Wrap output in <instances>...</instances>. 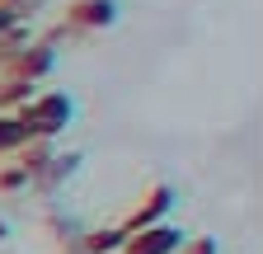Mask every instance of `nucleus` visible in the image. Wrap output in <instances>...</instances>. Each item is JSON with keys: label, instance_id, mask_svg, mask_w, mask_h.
<instances>
[{"label": "nucleus", "instance_id": "obj_9", "mask_svg": "<svg viewBox=\"0 0 263 254\" xmlns=\"http://www.w3.org/2000/svg\"><path fill=\"white\" fill-rule=\"evenodd\" d=\"M24 146V132H19V118L14 113H0V155H10Z\"/></svg>", "mask_w": 263, "mask_h": 254}, {"label": "nucleus", "instance_id": "obj_11", "mask_svg": "<svg viewBox=\"0 0 263 254\" xmlns=\"http://www.w3.org/2000/svg\"><path fill=\"white\" fill-rule=\"evenodd\" d=\"M174 254H216V240H207V235H197V240H183Z\"/></svg>", "mask_w": 263, "mask_h": 254}, {"label": "nucleus", "instance_id": "obj_4", "mask_svg": "<svg viewBox=\"0 0 263 254\" xmlns=\"http://www.w3.org/2000/svg\"><path fill=\"white\" fill-rule=\"evenodd\" d=\"M174 207V188L170 184H151L146 193L137 198V207L127 212V221H122V231L132 235V231H141V226H155V221H164V212Z\"/></svg>", "mask_w": 263, "mask_h": 254}, {"label": "nucleus", "instance_id": "obj_10", "mask_svg": "<svg viewBox=\"0 0 263 254\" xmlns=\"http://www.w3.org/2000/svg\"><path fill=\"white\" fill-rule=\"evenodd\" d=\"M14 188H28V174H24L19 165H10V170H0V193H14Z\"/></svg>", "mask_w": 263, "mask_h": 254}, {"label": "nucleus", "instance_id": "obj_5", "mask_svg": "<svg viewBox=\"0 0 263 254\" xmlns=\"http://www.w3.org/2000/svg\"><path fill=\"white\" fill-rule=\"evenodd\" d=\"M113 19H118L113 0H71L66 5V24L71 28H108Z\"/></svg>", "mask_w": 263, "mask_h": 254}, {"label": "nucleus", "instance_id": "obj_7", "mask_svg": "<svg viewBox=\"0 0 263 254\" xmlns=\"http://www.w3.org/2000/svg\"><path fill=\"white\" fill-rule=\"evenodd\" d=\"M122 240H127V231H122V226H99V231H89V235H85V254H118V249H122Z\"/></svg>", "mask_w": 263, "mask_h": 254}, {"label": "nucleus", "instance_id": "obj_6", "mask_svg": "<svg viewBox=\"0 0 263 254\" xmlns=\"http://www.w3.org/2000/svg\"><path fill=\"white\" fill-rule=\"evenodd\" d=\"M33 89H38V85L14 80V76H5V71H0V113H14L19 104H28V99H33Z\"/></svg>", "mask_w": 263, "mask_h": 254}, {"label": "nucleus", "instance_id": "obj_13", "mask_svg": "<svg viewBox=\"0 0 263 254\" xmlns=\"http://www.w3.org/2000/svg\"><path fill=\"white\" fill-rule=\"evenodd\" d=\"M0 5H14V10H19V14H24V10H28V5H33V0H0Z\"/></svg>", "mask_w": 263, "mask_h": 254}, {"label": "nucleus", "instance_id": "obj_8", "mask_svg": "<svg viewBox=\"0 0 263 254\" xmlns=\"http://www.w3.org/2000/svg\"><path fill=\"white\" fill-rule=\"evenodd\" d=\"M33 38H28V28L24 24H14V28H5V33H0V71L10 66V57L19 52V47H28Z\"/></svg>", "mask_w": 263, "mask_h": 254}, {"label": "nucleus", "instance_id": "obj_3", "mask_svg": "<svg viewBox=\"0 0 263 254\" xmlns=\"http://www.w3.org/2000/svg\"><path fill=\"white\" fill-rule=\"evenodd\" d=\"M183 245V231L170 226V221H155V226H141V231H132L122 240L118 254H174Z\"/></svg>", "mask_w": 263, "mask_h": 254}, {"label": "nucleus", "instance_id": "obj_2", "mask_svg": "<svg viewBox=\"0 0 263 254\" xmlns=\"http://www.w3.org/2000/svg\"><path fill=\"white\" fill-rule=\"evenodd\" d=\"M52 71H57V47L52 43H28V47H19L10 57V66H5V76L28 80V85H43Z\"/></svg>", "mask_w": 263, "mask_h": 254}, {"label": "nucleus", "instance_id": "obj_12", "mask_svg": "<svg viewBox=\"0 0 263 254\" xmlns=\"http://www.w3.org/2000/svg\"><path fill=\"white\" fill-rule=\"evenodd\" d=\"M19 19H24V14H19L14 5H0V33H5V28H14Z\"/></svg>", "mask_w": 263, "mask_h": 254}, {"label": "nucleus", "instance_id": "obj_1", "mask_svg": "<svg viewBox=\"0 0 263 254\" xmlns=\"http://www.w3.org/2000/svg\"><path fill=\"white\" fill-rule=\"evenodd\" d=\"M71 113H76V104L61 89H33V99L14 108L24 141H57L66 132V122H71Z\"/></svg>", "mask_w": 263, "mask_h": 254}]
</instances>
